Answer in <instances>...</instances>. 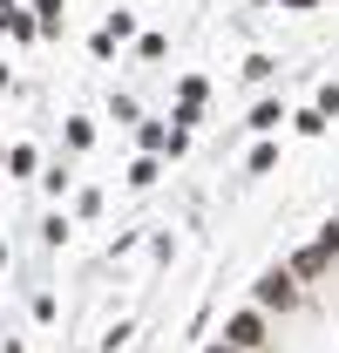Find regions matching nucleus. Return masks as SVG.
<instances>
[{"instance_id":"obj_15","label":"nucleus","mask_w":339,"mask_h":353,"mask_svg":"<svg viewBox=\"0 0 339 353\" xmlns=\"http://www.w3.org/2000/svg\"><path fill=\"white\" fill-rule=\"evenodd\" d=\"M271 75H278V61H271V54H245V82H271Z\"/></svg>"},{"instance_id":"obj_25","label":"nucleus","mask_w":339,"mask_h":353,"mask_svg":"<svg viewBox=\"0 0 339 353\" xmlns=\"http://www.w3.org/2000/svg\"><path fill=\"white\" fill-rule=\"evenodd\" d=\"M278 7H292V14H312V7H319V0H278Z\"/></svg>"},{"instance_id":"obj_26","label":"nucleus","mask_w":339,"mask_h":353,"mask_svg":"<svg viewBox=\"0 0 339 353\" xmlns=\"http://www.w3.org/2000/svg\"><path fill=\"white\" fill-rule=\"evenodd\" d=\"M204 353H238V347H231V340H211V347H204Z\"/></svg>"},{"instance_id":"obj_18","label":"nucleus","mask_w":339,"mask_h":353,"mask_svg":"<svg viewBox=\"0 0 339 353\" xmlns=\"http://www.w3.org/2000/svg\"><path fill=\"white\" fill-rule=\"evenodd\" d=\"M116 48H123V41H116L109 28H95V34H88V54H95V61H116Z\"/></svg>"},{"instance_id":"obj_27","label":"nucleus","mask_w":339,"mask_h":353,"mask_svg":"<svg viewBox=\"0 0 339 353\" xmlns=\"http://www.w3.org/2000/svg\"><path fill=\"white\" fill-rule=\"evenodd\" d=\"M0 88H14V68H7V61H0Z\"/></svg>"},{"instance_id":"obj_21","label":"nucleus","mask_w":339,"mask_h":353,"mask_svg":"<svg viewBox=\"0 0 339 353\" xmlns=\"http://www.w3.org/2000/svg\"><path fill=\"white\" fill-rule=\"evenodd\" d=\"M75 218H102V190H95V183L75 190Z\"/></svg>"},{"instance_id":"obj_22","label":"nucleus","mask_w":339,"mask_h":353,"mask_svg":"<svg viewBox=\"0 0 339 353\" xmlns=\"http://www.w3.org/2000/svg\"><path fill=\"white\" fill-rule=\"evenodd\" d=\"M271 163H278V150H271V143H258V150H251V163H245V170H251V176H265V170H271Z\"/></svg>"},{"instance_id":"obj_12","label":"nucleus","mask_w":339,"mask_h":353,"mask_svg":"<svg viewBox=\"0 0 339 353\" xmlns=\"http://www.w3.org/2000/svg\"><path fill=\"white\" fill-rule=\"evenodd\" d=\"M136 61H170V34H136Z\"/></svg>"},{"instance_id":"obj_8","label":"nucleus","mask_w":339,"mask_h":353,"mask_svg":"<svg viewBox=\"0 0 339 353\" xmlns=\"http://www.w3.org/2000/svg\"><path fill=\"white\" fill-rule=\"evenodd\" d=\"M278 123H292V116H285V109H278V102H271V95H265V102H258V109H251V123H245V130H258V136H271V130H278Z\"/></svg>"},{"instance_id":"obj_17","label":"nucleus","mask_w":339,"mask_h":353,"mask_svg":"<svg viewBox=\"0 0 339 353\" xmlns=\"http://www.w3.org/2000/svg\"><path fill=\"white\" fill-rule=\"evenodd\" d=\"M197 123H204V109H197V102H176V109H170V130H183V136H190Z\"/></svg>"},{"instance_id":"obj_7","label":"nucleus","mask_w":339,"mask_h":353,"mask_svg":"<svg viewBox=\"0 0 339 353\" xmlns=\"http://www.w3.org/2000/svg\"><path fill=\"white\" fill-rule=\"evenodd\" d=\"M136 143L143 157H170V123H136Z\"/></svg>"},{"instance_id":"obj_2","label":"nucleus","mask_w":339,"mask_h":353,"mask_svg":"<svg viewBox=\"0 0 339 353\" xmlns=\"http://www.w3.org/2000/svg\"><path fill=\"white\" fill-rule=\"evenodd\" d=\"M251 306H258V312H292V306H298V279H292V265H265V272H258Z\"/></svg>"},{"instance_id":"obj_1","label":"nucleus","mask_w":339,"mask_h":353,"mask_svg":"<svg viewBox=\"0 0 339 353\" xmlns=\"http://www.w3.org/2000/svg\"><path fill=\"white\" fill-rule=\"evenodd\" d=\"M333 259H339V224H319V238H312V245H298L285 265H292L298 285H312V279H326V265H333Z\"/></svg>"},{"instance_id":"obj_19","label":"nucleus","mask_w":339,"mask_h":353,"mask_svg":"<svg viewBox=\"0 0 339 353\" xmlns=\"http://www.w3.org/2000/svg\"><path fill=\"white\" fill-rule=\"evenodd\" d=\"M204 95H211L204 75H183V82H176V102H197V109H204Z\"/></svg>"},{"instance_id":"obj_3","label":"nucleus","mask_w":339,"mask_h":353,"mask_svg":"<svg viewBox=\"0 0 339 353\" xmlns=\"http://www.w3.org/2000/svg\"><path fill=\"white\" fill-rule=\"evenodd\" d=\"M224 340H231L238 353H258V347H265V312H258V306L231 312V319H224Z\"/></svg>"},{"instance_id":"obj_5","label":"nucleus","mask_w":339,"mask_h":353,"mask_svg":"<svg viewBox=\"0 0 339 353\" xmlns=\"http://www.w3.org/2000/svg\"><path fill=\"white\" fill-rule=\"evenodd\" d=\"M68 238H75V218H68V211H48V218H41V245H54V252H61Z\"/></svg>"},{"instance_id":"obj_24","label":"nucleus","mask_w":339,"mask_h":353,"mask_svg":"<svg viewBox=\"0 0 339 353\" xmlns=\"http://www.w3.org/2000/svg\"><path fill=\"white\" fill-rule=\"evenodd\" d=\"M54 312H61V299H54V292H34V319H41V326L54 319Z\"/></svg>"},{"instance_id":"obj_14","label":"nucleus","mask_w":339,"mask_h":353,"mask_svg":"<svg viewBox=\"0 0 339 353\" xmlns=\"http://www.w3.org/2000/svg\"><path fill=\"white\" fill-rule=\"evenodd\" d=\"M102 28H109L116 41H136V14H129V7H116V14H102Z\"/></svg>"},{"instance_id":"obj_16","label":"nucleus","mask_w":339,"mask_h":353,"mask_svg":"<svg viewBox=\"0 0 339 353\" xmlns=\"http://www.w3.org/2000/svg\"><path fill=\"white\" fill-rule=\"evenodd\" d=\"M292 130H298V136H326V130H333V116H319V109H298Z\"/></svg>"},{"instance_id":"obj_11","label":"nucleus","mask_w":339,"mask_h":353,"mask_svg":"<svg viewBox=\"0 0 339 353\" xmlns=\"http://www.w3.org/2000/svg\"><path fill=\"white\" fill-rule=\"evenodd\" d=\"M129 190H150V183H156V176H163V163H156V157H136V163H129Z\"/></svg>"},{"instance_id":"obj_28","label":"nucleus","mask_w":339,"mask_h":353,"mask_svg":"<svg viewBox=\"0 0 339 353\" xmlns=\"http://www.w3.org/2000/svg\"><path fill=\"white\" fill-rule=\"evenodd\" d=\"M0 272H7V245H0Z\"/></svg>"},{"instance_id":"obj_6","label":"nucleus","mask_w":339,"mask_h":353,"mask_svg":"<svg viewBox=\"0 0 339 353\" xmlns=\"http://www.w3.org/2000/svg\"><path fill=\"white\" fill-rule=\"evenodd\" d=\"M61 143L68 150H95V116H68L61 123Z\"/></svg>"},{"instance_id":"obj_4","label":"nucleus","mask_w":339,"mask_h":353,"mask_svg":"<svg viewBox=\"0 0 339 353\" xmlns=\"http://www.w3.org/2000/svg\"><path fill=\"white\" fill-rule=\"evenodd\" d=\"M28 14H34V28H41V41H61V28H68V0H34Z\"/></svg>"},{"instance_id":"obj_23","label":"nucleus","mask_w":339,"mask_h":353,"mask_svg":"<svg viewBox=\"0 0 339 353\" xmlns=\"http://www.w3.org/2000/svg\"><path fill=\"white\" fill-rule=\"evenodd\" d=\"M312 109H319V116H339V82L319 88V102H312Z\"/></svg>"},{"instance_id":"obj_20","label":"nucleus","mask_w":339,"mask_h":353,"mask_svg":"<svg viewBox=\"0 0 339 353\" xmlns=\"http://www.w3.org/2000/svg\"><path fill=\"white\" fill-rule=\"evenodd\" d=\"M129 340H136V326H129V319H116V326H109V333H102V353H123Z\"/></svg>"},{"instance_id":"obj_13","label":"nucleus","mask_w":339,"mask_h":353,"mask_svg":"<svg viewBox=\"0 0 339 353\" xmlns=\"http://www.w3.org/2000/svg\"><path fill=\"white\" fill-rule=\"evenodd\" d=\"M109 123H143V109H136V95H129V88L109 95Z\"/></svg>"},{"instance_id":"obj_9","label":"nucleus","mask_w":339,"mask_h":353,"mask_svg":"<svg viewBox=\"0 0 339 353\" xmlns=\"http://www.w3.org/2000/svg\"><path fill=\"white\" fill-rule=\"evenodd\" d=\"M41 190L54 197V204H61V197L75 190V170H68V163H48V170H41Z\"/></svg>"},{"instance_id":"obj_10","label":"nucleus","mask_w":339,"mask_h":353,"mask_svg":"<svg viewBox=\"0 0 339 353\" xmlns=\"http://www.w3.org/2000/svg\"><path fill=\"white\" fill-rule=\"evenodd\" d=\"M7 170H14V176H34V170H41V150H34V143H14V150H7Z\"/></svg>"}]
</instances>
